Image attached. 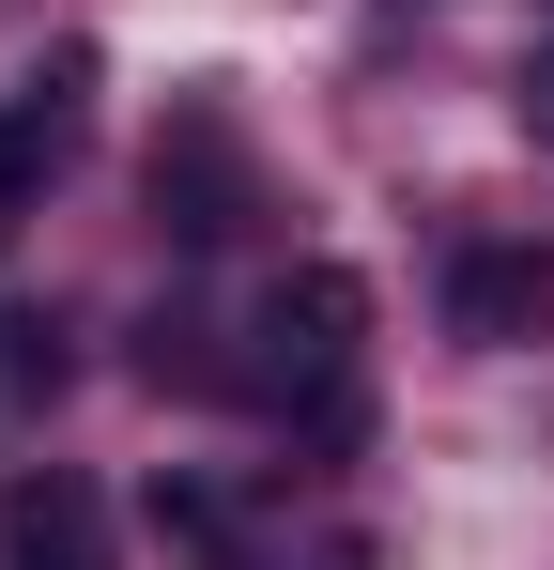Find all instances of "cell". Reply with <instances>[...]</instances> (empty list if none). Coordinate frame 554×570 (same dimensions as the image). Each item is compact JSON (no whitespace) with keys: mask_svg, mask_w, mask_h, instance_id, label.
<instances>
[{"mask_svg":"<svg viewBox=\"0 0 554 570\" xmlns=\"http://www.w3.org/2000/svg\"><path fill=\"white\" fill-rule=\"evenodd\" d=\"M355 340H369V278L355 263H293V278L247 308V355H231V385L247 401H293V416H355Z\"/></svg>","mask_w":554,"mask_h":570,"instance_id":"cell-1","label":"cell"},{"mask_svg":"<svg viewBox=\"0 0 554 570\" xmlns=\"http://www.w3.org/2000/svg\"><path fill=\"white\" fill-rule=\"evenodd\" d=\"M0 570H108V509H92V478H16L0 493Z\"/></svg>","mask_w":554,"mask_h":570,"instance_id":"cell-5","label":"cell"},{"mask_svg":"<svg viewBox=\"0 0 554 570\" xmlns=\"http://www.w3.org/2000/svg\"><path fill=\"white\" fill-rule=\"evenodd\" d=\"M447 324L477 340V355H524V340L554 324V263H540V247H508V232H477V247L447 263Z\"/></svg>","mask_w":554,"mask_h":570,"instance_id":"cell-4","label":"cell"},{"mask_svg":"<svg viewBox=\"0 0 554 570\" xmlns=\"http://www.w3.org/2000/svg\"><path fill=\"white\" fill-rule=\"evenodd\" d=\"M78 124H92V47H62V62H31V78L0 94V232H16L31 200L62 186V155H78Z\"/></svg>","mask_w":554,"mask_h":570,"instance_id":"cell-3","label":"cell"},{"mask_svg":"<svg viewBox=\"0 0 554 570\" xmlns=\"http://www.w3.org/2000/svg\"><path fill=\"white\" fill-rule=\"evenodd\" d=\"M247 216H263L247 124H231L216 94H185V108H170V139H155V232H170V247H231Z\"/></svg>","mask_w":554,"mask_h":570,"instance_id":"cell-2","label":"cell"}]
</instances>
